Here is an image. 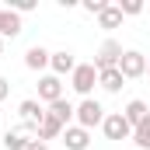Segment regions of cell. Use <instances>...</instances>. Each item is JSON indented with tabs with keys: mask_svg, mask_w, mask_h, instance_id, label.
I'll return each mask as SVG.
<instances>
[{
	"mask_svg": "<svg viewBox=\"0 0 150 150\" xmlns=\"http://www.w3.org/2000/svg\"><path fill=\"white\" fill-rule=\"evenodd\" d=\"M122 115H126V122L136 129V126H140V122H143V119L150 115V108H147V101H143V98H133V101L122 108Z\"/></svg>",
	"mask_w": 150,
	"mask_h": 150,
	"instance_id": "cell-14",
	"label": "cell"
},
{
	"mask_svg": "<svg viewBox=\"0 0 150 150\" xmlns=\"http://www.w3.org/2000/svg\"><path fill=\"white\" fill-rule=\"evenodd\" d=\"M59 98H63V77H56V74L38 77V101L42 105H52Z\"/></svg>",
	"mask_w": 150,
	"mask_h": 150,
	"instance_id": "cell-7",
	"label": "cell"
},
{
	"mask_svg": "<svg viewBox=\"0 0 150 150\" xmlns=\"http://www.w3.org/2000/svg\"><path fill=\"white\" fill-rule=\"evenodd\" d=\"M63 147L67 150H87L91 147V133H87V129H80V126H67V129H63Z\"/></svg>",
	"mask_w": 150,
	"mask_h": 150,
	"instance_id": "cell-8",
	"label": "cell"
},
{
	"mask_svg": "<svg viewBox=\"0 0 150 150\" xmlns=\"http://www.w3.org/2000/svg\"><path fill=\"white\" fill-rule=\"evenodd\" d=\"M18 115H21V126H25L28 133H38V126H42V119H45V108H42V101H35V98H25V101L18 105Z\"/></svg>",
	"mask_w": 150,
	"mask_h": 150,
	"instance_id": "cell-3",
	"label": "cell"
},
{
	"mask_svg": "<svg viewBox=\"0 0 150 150\" xmlns=\"http://www.w3.org/2000/svg\"><path fill=\"white\" fill-rule=\"evenodd\" d=\"M0 56H4V38H0Z\"/></svg>",
	"mask_w": 150,
	"mask_h": 150,
	"instance_id": "cell-24",
	"label": "cell"
},
{
	"mask_svg": "<svg viewBox=\"0 0 150 150\" xmlns=\"http://www.w3.org/2000/svg\"><path fill=\"white\" fill-rule=\"evenodd\" d=\"M21 32H25L21 14H18V11H4V14H0V38H18Z\"/></svg>",
	"mask_w": 150,
	"mask_h": 150,
	"instance_id": "cell-12",
	"label": "cell"
},
{
	"mask_svg": "<svg viewBox=\"0 0 150 150\" xmlns=\"http://www.w3.org/2000/svg\"><path fill=\"white\" fill-rule=\"evenodd\" d=\"M49 56H52V52H49L45 45H28V52H25V67L38 74V70H45V67H49Z\"/></svg>",
	"mask_w": 150,
	"mask_h": 150,
	"instance_id": "cell-13",
	"label": "cell"
},
{
	"mask_svg": "<svg viewBox=\"0 0 150 150\" xmlns=\"http://www.w3.org/2000/svg\"><path fill=\"white\" fill-rule=\"evenodd\" d=\"M147 77H150V59H147Z\"/></svg>",
	"mask_w": 150,
	"mask_h": 150,
	"instance_id": "cell-25",
	"label": "cell"
},
{
	"mask_svg": "<svg viewBox=\"0 0 150 150\" xmlns=\"http://www.w3.org/2000/svg\"><path fill=\"white\" fill-rule=\"evenodd\" d=\"M0 14H4V7H0Z\"/></svg>",
	"mask_w": 150,
	"mask_h": 150,
	"instance_id": "cell-26",
	"label": "cell"
},
{
	"mask_svg": "<svg viewBox=\"0 0 150 150\" xmlns=\"http://www.w3.org/2000/svg\"><path fill=\"white\" fill-rule=\"evenodd\" d=\"M122 52H126V49H122L115 38H105L101 49H98V56H94V70H115L119 59H122Z\"/></svg>",
	"mask_w": 150,
	"mask_h": 150,
	"instance_id": "cell-5",
	"label": "cell"
},
{
	"mask_svg": "<svg viewBox=\"0 0 150 150\" xmlns=\"http://www.w3.org/2000/svg\"><path fill=\"white\" fill-rule=\"evenodd\" d=\"M98 87H101V91H108V94H119V91L126 87L122 70H119V67H115V70H98Z\"/></svg>",
	"mask_w": 150,
	"mask_h": 150,
	"instance_id": "cell-11",
	"label": "cell"
},
{
	"mask_svg": "<svg viewBox=\"0 0 150 150\" xmlns=\"http://www.w3.org/2000/svg\"><path fill=\"white\" fill-rule=\"evenodd\" d=\"M119 11H122V18H126V14H140V11H143V0H122Z\"/></svg>",
	"mask_w": 150,
	"mask_h": 150,
	"instance_id": "cell-19",
	"label": "cell"
},
{
	"mask_svg": "<svg viewBox=\"0 0 150 150\" xmlns=\"http://www.w3.org/2000/svg\"><path fill=\"white\" fill-rule=\"evenodd\" d=\"M94 84H98V70H94V63H77V70L70 74V87H74L80 98H91Z\"/></svg>",
	"mask_w": 150,
	"mask_h": 150,
	"instance_id": "cell-2",
	"label": "cell"
},
{
	"mask_svg": "<svg viewBox=\"0 0 150 150\" xmlns=\"http://www.w3.org/2000/svg\"><path fill=\"white\" fill-rule=\"evenodd\" d=\"M122 25V11H119V4H108L101 14H98V28H105V32H112Z\"/></svg>",
	"mask_w": 150,
	"mask_h": 150,
	"instance_id": "cell-16",
	"label": "cell"
},
{
	"mask_svg": "<svg viewBox=\"0 0 150 150\" xmlns=\"http://www.w3.org/2000/svg\"><path fill=\"white\" fill-rule=\"evenodd\" d=\"M28 143H32V140H28V129H25V126L4 133V150H25Z\"/></svg>",
	"mask_w": 150,
	"mask_h": 150,
	"instance_id": "cell-15",
	"label": "cell"
},
{
	"mask_svg": "<svg viewBox=\"0 0 150 150\" xmlns=\"http://www.w3.org/2000/svg\"><path fill=\"white\" fill-rule=\"evenodd\" d=\"M35 136L42 140V143H49V140H63V126H59L56 119H49V115H45V119H42V126H38V133H35Z\"/></svg>",
	"mask_w": 150,
	"mask_h": 150,
	"instance_id": "cell-17",
	"label": "cell"
},
{
	"mask_svg": "<svg viewBox=\"0 0 150 150\" xmlns=\"http://www.w3.org/2000/svg\"><path fill=\"white\" fill-rule=\"evenodd\" d=\"M25 150H49V143H42V140H32V143H28Z\"/></svg>",
	"mask_w": 150,
	"mask_h": 150,
	"instance_id": "cell-23",
	"label": "cell"
},
{
	"mask_svg": "<svg viewBox=\"0 0 150 150\" xmlns=\"http://www.w3.org/2000/svg\"><path fill=\"white\" fill-rule=\"evenodd\" d=\"M101 129H105L108 140H133V126L126 122V115H122V112H108V115H105V122H101Z\"/></svg>",
	"mask_w": 150,
	"mask_h": 150,
	"instance_id": "cell-6",
	"label": "cell"
},
{
	"mask_svg": "<svg viewBox=\"0 0 150 150\" xmlns=\"http://www.w3.org/2000/svg\"><path fill=\"white\" fill-rule=\"evenodd\" d=\"M11 11H18V14H28V11H35V0H14V7Z\"/></svg>",
	"mask_w": 150,
	"mask_h": 150,
	"instance_id": "cell-21",
	"label": "cell"
},
{
	"mask_svg": "<svg viewBox=\"0 0 150 150\" xmlns=\"http://www.w3.org/2000/svg\"><path fill=\"white\" fill-rule=\"evenodd\" d=\"M49 70L56 77H67V74H74L77 70V59H74V52L70 49H59V52H52L49 56Z\"/></svg>",
	"mask_w": 150,
	"mask_h": 150,
	"instance_id": "cell-9",
	"label": "cell"
},
{
	"mask_svg": "<svg viewBox=\"0 0 150 150\" xmlns=\"http://www.w3.org/2000/svg\"><path fill=\"white\" fill-rule=\"evenodd\" d=\"M119 70L126 80H136V77H147V56L136 52V49H126L122 59H119Z\"/></svg>",
	"mask_w": 150,
	"mask_h": 150,
	"instance_id": "cell-4",
	"label": "cell"
},
{
	"mask_svg": "<svg viewBox=\"0 0 150 150\" xmlns=\"http://www.w3.org/2000/svg\"><path fill=\"white\" fill-rule=\"evenodd\" d=\"M105 108H101V101H94V98H80V105H77V126H80V129H87V133H91V129H94V126H101V122H105Z\"/></svg>",
	"mask_w": 150,
	"mask_h": 150,
	"instance_id": "cell-1",
	"label": "cell"
},
{
	"mask_svg": "<svg viewBox=\"0 0 150 150\" xmlns=\"http://www.w3.org/2000/svg\"><path fill=\"white\" fill-rule=\"evenodd\" d=\"M133 143H136L140 150H150V115L136 126V129H133Z\"/></svg>",
	"mask_w": 150,
	"mask_h": 150,
	"instance_id": "cell-18",
	"label": "cell"
},
{
	"mask_svg": "<svg viewBox=\"0 0 150 150\" xmlns=\"http://www.w3.org/2000/svg\"><path fill=\"white\" fill-rule=\"evenodd\" d=\"M7 94H11V80H7V77H0V101H4Z\"/></svg>",
	"mask_w": 150,
	"mask_h": 150,
	"instance_id": "cell-22",
	"label": "cell"
},
{
	"mask_svg": "<svg viewBox=\"0 0 150 150\" xmlns=\"http://www.w3.org/2000/svg\"><path fill=\"white\" fill-rule=\"evenodd\" d=\"M45 115H49V119H56V122L67 129V126H70V119L77 115V105H70L67 98H59V101H52V105L45 108Z\"/></svg>",
	"mask_w": 150,
	"mask_h": 150,
	"instance_id": "cell-10",
	"label": "cell"
},
{
	"mask_svg": "<svg viewBox=\"0 0 150 150\" xmlns=\"http://www.w3.org/2000/svg\"><path fill=\"white\" fill-rule=\"evenodd\" d=\"M105 7H108V0H84V11L87 14H101Z\"/></svg>",
	"mask_w": 150,
	"mask_h": 150,
	"instance_id": "cell-20",
	"label": "cell"
}]
</instances>
